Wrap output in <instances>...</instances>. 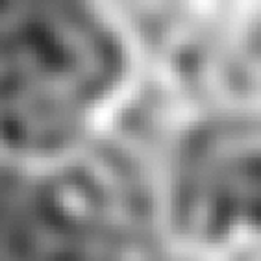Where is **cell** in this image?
Here are the masks:
<instances>
[{
    "label": "cell",
    "mask_w": 261,
    "mask_h": 261,
    "mask_svg": "<svg viewBox=\"0 0 261 261\" xmlns=\"http://www.w3.org/2000/svg\"><path fill=\"white\" fill-rule=\"evenodd\" d=\"M139 82V46L96 4L0 8V152L30 163L78 156Z\"/></svg>",
    "instance_id": "cell-1"
}]
</instances>
